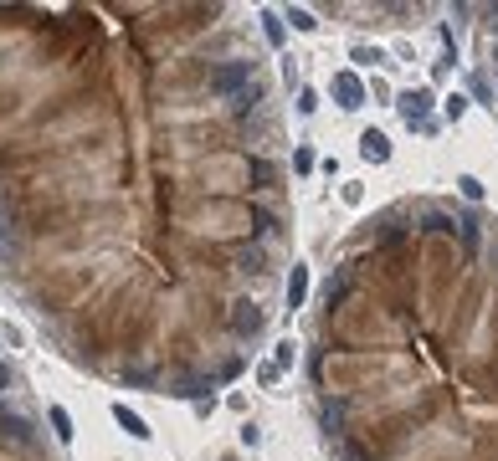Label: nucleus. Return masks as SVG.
<instances>
[{"label":"nucleus","instance_id":"obj_1","mask_svg":"<svg viewBox=\"0 0 498 461\" xmlns=\"http://www.w3.org/2000/svg\"><path fill=\"white\" fill-rule=\"evenodd\" d=\"M308 380L334 461H498V220L442 195L360 220Z\"/></svg>","mask_w":498,"mask_h":461},{"label":"nucleus","instance_id":"obj_2","mask_svg":"<svg viewBox=\"0 0 498 461\" xmlns=\"http://www.w3.org/2000/svg\"><path fill=\"white\" fill-rule=\"evenodd\" d=\"M432 103H437V97H432V88H411V93H401V119L411 123V128H416V123H426V113H432Z\"/></svg>","mask_w":498,"mask_h":461},{"label":"nucleus","instance_id":"obj_3","mask_svg":"<svg viewBox=\"0 0 498 461\" xmlns=\"http://www.w3.org/2000/svg\"><path fill=\"white\" fill-rule=\"evenodd\" d=\"M329 93L339 97V108H360V103H365V82H360L354 73H334Z\"/></svg>","mask_w":498,"mask_h":461},{"label":"nucleus","instance_id":"obj_4","mask_svg":"<svg viewBox=\"0 0 498 461\" xmlns=\"http://www.w3.org/2000/svg\"><path fill=\"white\" fill-rule=\"evenodd\" d=\"M283 297H288V308H303V297H308V267L303 262H293L288 282H283Z\"/></svg>","mask_w":498,"mask_h":461},{"label":"nucleus","instance_id":"obj_5","mask_svg":"<svg viewBox=\"0 0 498 461\" xmlns=\"http://www.w3.org/2000/svg\"><path fill=\"white\" fill-rule=\"evenodd\" d=\"M360 154H365L370 165H385V159H391V139H385L380 128H370V134L360 139Z\"/></svg>","mask_w":498,"mask_h":461},{"label":"nucleus","instance_id":"obj_6","mask_svg":"<svg viewBox=\"0 0 498 461\" xmlns=\"http://www.w3.org/2000/svg\"><path fill=\"white\" fill-rule=\"evenodd\" d=\"M113 420H119V426H124V431H128L134 441H150V436H154L150 426H144V415H134L128 405H113Z\"/></svg>","mask_w":498,"mask_h":461},{"label":"nucleus","instance_id":"obj_7","mask_svg":"<svg viewBox=\"0 0 498 461\" xmlns=\"http://www.w3.org/2000/svg\"><path fill=\"white\" fill-rule=\"evenodd\" d=\"M47 420H51V436L62 441V446H73V436H77V431H73V415H67V405H51V411H47Z\"/></svg>","mask_w":498,"mask_h":461},{"label":"nucleus","instance_id":"obj_8","mask_svg":"<svg viewBox=\"0 0 498 461\" xmlns=\"http://www.w3.org/2000/svg\"><path fill=\"white\" fill-rule=\"evenodd\" d=\"M257 21H262V31H268V42H283V21H277V11H257Z\"/></svg>","mask_w":498,"mask_h":461},{"label":"nucleus","instance_id":"obj_9","mask_svg":"<svg viewBox=\"0 0 498 461\" xmlns=\"http://www.w3.org/2000/svg\"><path fill=\"white\" fill-rule=\"evenodd\" d=\"M288 21L299 26V31H314V26H319V21H314V11H303V5H293V11H288Z\"/></svg>","mask_w":498,"mask_h":461},{"label":"nucleus","instance_id":"obj_10","mask_svg":"<svg viewBox=\"0 0 498 461\" xmlns=\"http://www.w3.org/2000/svg\"><path fill=\"white\" fill-rule=\"evenodd\" d=\"M293 359H299V343H293V339H283V343H277V369H288Z\"/></svg>","mask_w":498,"mask_h":461},{"label":"nucleus","instance_id":"obj_11","mask_svg":"<svg viewBox=\"0 0 498 461\" xmlns=\"http://www.w3.org/2000/svg\"><path fill=\"white\" fill-rule=\"evenodd\" d=\"M442 108H447V119H463V113H468V97H463V93H452L447 103H442Z\"/></svg>","mask_w":498,"mask_h":461},{"label":"nucleus","instance_id":"obj_12","mask_svg":"<svg viewBox=\"0 0 498 461\" xmlns=\"http://www.w3.org/2000/svg\"><path fill=\"white\" fill-rule=\"evenodd\" d=\"M457 190L468 195V200H483V185H478L473 174H463V180H457Z\"/></svg>","mask_w":498,"mask_h":461},{"label":"nucleus","instance_id":"obj_13","mask_svg":"<svg viewBox=\"0 0 498 461\" xmlns=\"http://www.w3.org/2000/svg\"><path fill=\"white\" fill-rule=\"evenodd\" d=\"M293 170H299V174H308V170H314V154H308V149H293Z\"/></svg>","mask_w":498,"mask_h":461},{"label":"nucleus","instance_id":"obj_14","mask_svg":"<svg viewBox=\"0 0 498 461\" xmlns=\"http://www.w3.org/2000/svg\"><path fill=\"white\" fill-rule=\"evenodd\" d=\"M277 374H283L277 365H262V369H257V380H262V385H277Z\"/></svg>","mask_w":498,"mask_h":461}]
</instances>
